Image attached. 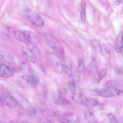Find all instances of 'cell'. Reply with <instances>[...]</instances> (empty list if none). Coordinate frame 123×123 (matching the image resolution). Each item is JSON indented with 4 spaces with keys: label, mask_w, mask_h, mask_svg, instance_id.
<instances>
[{
    "label": "cell",
    "mask_w": 123,
    "mask_h": 123,
    "mask_svg": "<svg viewBox=\"0 0 123 123\" xmlns=\"http://www.w3.org/2000/svg\"><path fill=\"white\" fill-rule=\"evenodd\" d=\"M41 111L43 115L51 118L54 120L58 122L62 121L57 115L51 110L48 109H42Z\"/></svg>",
    "instance_id": "7c38bea8"
},
{
    "label": "cell",
    "mask_w": 123,
    "mask_h": 123,
    "mask_svg": "<svg viewBox=\"0 0 123 123\" xmlns=\"http://www.w3.org/2000/svg\"><path fill=\"white\" fill-rule=\"evenodd\" d=\"M0 76L6 78L10 77L13 74L14 72L2 63L0 64Z\"/></svg>",
    "instance_id": "30bf717a"
},
{
    "label": "cell",
    "mask_w": 123,
    "mask_h": 123,
    "mask_svg": "<svg viewBox=\"0 0 123 123\" xmlns=\"http://www.w3.org/2000/svg\"><path fill=\"white\" fill-rule=\"evenodd\" d=\"M44 37L46 43L51 49L60 53H64V50L63 46L53 36L50 34L47 33L45 34Z\"/></svg>",
    "instance_id": "277c9868"
},
{
    "label": "cell",
    "mask_w": 123,
    "mask_h": 123,
    "mask_svg": "<svg viewBox=\"0 0 123 123\" xmlns=\"http://www.w3.org/2000/svg\"><path fill=\"white\" fill-rule=\"evenodd\" d=\"M26 40L34 45L37 44L39 41V39L37 35L33 32L26 31L23 32Z\"/></svg>",
    "instance_id": "9c48e42d"
},
{
    "label": "cell",
    "mask_w": 123,
    "mask_h": 123,
    "mask_svg": "<svg viewBox=\"0 0 123 123\" xmlns=\"http://www.w3.org/2000/svg\"><path fill=\"white\" fill-rule=\"evenodd\" d=\"M0 102L10 108L12 107V104L8 95L1 89L0 91Z\"/></svg>",
    "instance_id": "9a60e30c"
},
{
    "label": "cell",
    "mask_w": 123,
    "mask_h": 123,
    "mask_svg": "<svg viewBox=\"0 0 123 123\" xmlns=\"http://www.w3.org/2000/svg\"><path fill=\"white\" fill-rule=\"evenodd\" d=\"M57 102L60 104L65 105H68L70 102L65 98L61 91L58 89L57 92Z\"/></svg>",
    "instance_id": "2e32d148"
},
{
    "label": "cell",
    "mask_w": 123,
    "mask_h": 123,
    "mask_svg": "<svg viewBox=\"0 0 123 123\" xmlns=\"http://www.w3.org/2000/svg\"><path fill=\"white\" fill-rule=\"evenodd\" d=\"M94 47L98 50H100V47L99 43L95 40L93 41L92 43Z\"/></svg>",
    "instance_id": "4316f807"
},
{
    "label": "cell",
    "mask_w": 123,
    "mask_h": 123,
    "mask_svg": "<svg viewBox=\"0 0 123 123\" xmlns=\"http://www.w3.org/2000/svg\"><path fill=\"white\" fill-rule=\"evenodd\" d=\"M22 53L27 61L33 63H35L36 62V56L31 50L27 49H24L22 51Z\"/></svg>",
    "instance_id": "8fae6325"
},
{
    "label": "cell",
    "mask_w": 123,
    "mask_h": 123,
    "mask_svg": "<svg viewBox=\"0 0 123 123\" xmlns=\"http://www.w3.org/2000/svg\"><path fill=\"white\" fill-rule=\"evenodd\" d=\"M122 41H123V36L122 37Z\"/></svg>",
    "instance_id": "d6a6232c"
},
{
    "label": "cell",
    "mask_w": 123,
    "mask_h": 123,
    "mask_svg": "<svg viewBox=\"0 0 123 123\" xmlns=\"http://www.w3.org/2000/svg\"><path fill=\"white\" fill-rule=\"evenodd\" d=\"M97 66L96 60L94 57H93L91 60L89 65V73L92 76L94 75L97 72Z\"/></svg>",
    "instance_id": "e0dca14e"
},
{
    "label": "cell",
    "mask_w": 123,
    "mask_h": 123,
    "mask_svg": "<svg viewBox=\"0 0 123 123\" xmlns=\"http://www.w3.org/2000/svg\"><path fill=\"white\" fill-rule=\"evenodd\" d=\"M85 117L89 122L95 123L96 120L93 113L89 111H86L84 113Z\"/></svg>",
    "instance_id": "7402d4cb"
},
{
    "label": "cell",
    "mask_w": 123,
    "mask_h": 123,
    "mask_svg": "<svg viewBox=\"0 0 123 123\" xmlns=\"http://www.w3.org/2000/svg\"><path fill=\"white\" fill-rule=\"evenodd\" d=\"M117 85V84L115 81L109 80L106 82L105 84V88H116Z\"/></svg>",
    "instance_id": "cb8c5ba5"
},
{
    "label": "cell",
    "mask_w": 123,
    "mask_h": 123,
    "mask_svg": "<svg viewBox=\"0 0 123 123\" xmlns=\"http://www.w3.org/2000/svg\"><path fill=\"white\" fill-rule=\"evenodd\" d=\"M64 118L69 123H77L79 121V117L76 114L71 112H67L62 114Z\"/></svg>",
    "instance_id": "4fadbf2b"
},
{
    "label": "cell",
    "mask_w": 123,
    "mask_h": 123,
    "mask_svg": "<svg viewBox=\"0 0 123 123\" xmlns=\"http://www.w3.org/2000/svg\"><path fill=\"white\" fill-rule=\"evenodd\" d=\"M121 3V2L120 0H118L116 1L114 3V4L115 6H118Z\"/></svg>",
    "instance_id": "4dcf8cb0"
},
{
    "label": "cell",
    "mask_w": 123,
    "mask_h": 123,
    "mask_svg": "<svg viewBox=\"0 0 123 123\" xmlns=\"http://www.w3.org/2000/svg\"><path fill=\"white\" fill-rule=\"evenodd\" d=\"M98 104V101L96 99L86 97L83 105L87 106L92 107L96 106Z\"/></svg>",
    "instance_id": "ac0fdd59"
},
{
    "label": "cell",
    "mask_w": 123,
    "mask_h": 123,
    "mask_svg": "<svg viewBox=\"0 0 123 123\" xmlns=\"http://www.w3.org/2000/svg\"><path fill=\"white\" fill-rule=\"evenodd\" d=\"M64 69L66 73L69 76L72 74V66L70 63L68 61H66L64 65Z\"/></svg>",
    "instance_id": "603a6c76"
},
{
    "label": "cell",
    "mask_w": 123,
    "mask_h": 123,
    "mask_svg": "<svg viewBox=\"0 0 123 123\" xmlns=\"http://www.w3.org/2000/svg\"><path fill=\"white\" fill-rule=\"evenodd\" d=\"M90 92L92 95L106 97L117 96L119 95L121 92L118 89L116 88L94 89L91 90Z\"/></svg>",
    "instance_id": "6da1fadb"
},
{
    "label": "cell",
    "mask_w": 123,
    "mask_h": 123,
    "mask_svg": "<svg viewBox=\"0 0 123 123\" xmlns=\"http://www.w3.org/2000/svg\"><path fill=\"white\" fill-rule=\"evenodd\" d=\"M79 79V75L77 73H75L73 75L72 74L69 76L68 87L69 89L73 93L75 92L76 85L78 82Z\"/></svg>",
    "instance_id": "ba28073f"
},
{
    "label": "cell",
    "mask_w": 123,
    "mask_h": 123,
    "mask_svg": "<svg viewBox=\"0 0 123 123\" xmlns=\"http://www.w3.org/2000/svg\"><path fill=\"white\" fill-rule=\"evenodd\" d=\"M118 123H123V117L121 118L118 121Z\"/></svg>",
    "instance_id": "1f68e13d"
},
{
    "label": "cell",
    "mask_w": 123,
    "mask_h": 123,
    "mask_svg": "<svg viewBox=\"0 0 123 123\" xmlns=\"http://www.w3.org/2000/svg\"><path fill=\"white\" fill-rule=\"evenodd\" d=\"M27 18L33 24L41 27L44 25V22L41 17L37 13L26 8L24 9Z\"/></svg>",
    "instance_id": "8992f818"
},
{
    "label": "cell",
    "mask_w": 123,
    "mask_h": 123,
    "mask_svg": "<svg viewBox=\"0 0 123 123\" xmlns=\"http://www.w3.org/2000/svg\"><path fill=\"white\" fill-rule=\"evenodd\" d=\"M46 59L51 63L58 72H62L63 65L61 58L56 55L51 53H46L45 54Z\"/></svg>",
    "instance_id": "5b68a950"
},
{
    "label": "cell",
    "mask_w": 123,
    "mask_h": 123,
    "mask_svg": "<svg viewBox=\"0 0 123 123\" xmlns=\"http://www.w3.org/2000/svg\"><path fill=\"white\" fill-rule=\"evenodd\" d=\"M107 117L110 123H118V121L117 119L113 115L111 114H109L107 115Z\"/></svg>",
    "instance_id": "484cf974"
},
{
    "label": "cell",
    "mask_w": 123,
    "mask_h": 123,
    "mask_svg": "<svg viewBox=\"0 0 123 123\" xmlns=\"http://www.w3.org/2000/svg\"><path fill=\"white\" fill-rule=\"evenodd\" d=\"M85 96L79 93H75L71 97L72 99L77 103L83 105Z\"/></svg>",
    "instance_id": "d6986e66"
},
{
    "label": "cell",
    "mask_w": 123,
    "mask_h": 123,
    "mask_svg": "<svg viewBox=\"0 0 123 123\" xmlns=\"http://www.w3.org/2000/svg\"><path fill=\"white\" fill-rule=\"evenodd\" d=\"M78 69L79 71L81 73H83L85 70V65L84 62L82 60H80L79 62Z\"/></svg>",
    "instance_id": "d4e9b609"
},
{
    "label": "cell",
    "mask_w": 123,
    "mask_h": 123,
    "mask_svg": "<svg viewBox=\"0 0 123 123\" xmlns=\"http://www.w3.org/2000/svg\"><path fill=\"white\" fill-rule=\"evenodd\" d=\"M38 122L40 123H50L51 122L49 120L43 118H40L38 119Z\"/></svg>",
    "instance_id": "83f0119b"
},
{
    "label": "cell",
    "mask_w": 123,
    "mask_h": 123,
    "mask_svg": "<svg viewBox=\"0 0 123 123\" xmlns=\"http://www.w3.org/2000/svg\"><path fill=\"white\" fill-rule=\"evenodd\" d=\"M17 81L21 87L27 88L36 86L38 80L37 77L33 75H24L19 76Z\"/></svg>",
    "instance_id": "3957f363"
},
{
    "label": "cell",
    "mask_w": 123,
    "mask_h": 123,
    "mask_svg": "<svg viewBox=\"0 0 123 123\" xmlns=\"http://www.w3.org/2000/svg\"><path fill=\"white\" fill-rule=\"evenodd\" d=\"M105 49L108 52H110L112 50V47L111 45L108 44L106 46Z\"/></svg>",
    "instance_id": "f1b7e54d"
},
{
    "label": "cell",
    "mask_w": 123,
    "mask_h": 123,
    "mask_svg": "<svg viewBox=\"0 0 123 123\" xmlns=\"http://www.w3.org/2000/svg\"><path fill=\"white\" fill-rule=\"evenodd\" d=\"M107 73V70L106 69H103L97 72L92 76V79L93 81L97 83L99 82L106 76Z\"/></svg>",
    "instance_id": "5bb4252c"
},
{
    "label": "cell",
    "mask_w": 123,
    "mask_h": 123,
    "mask_svg": "<svg viewBox=\"0 0 123 123\" xmlns=\"http://www.w3.org/2000/svg\"><path fill=\"white\" fill-rule=\"evenodd\" d=\"M86 2L84 0H82L80 14L81 20L83 22L85 21L86 19Z\"/></svg>",
    "instance_id": "ffe728a7"
},
{
    "label": "cell",
    "mask_w": 123,
    "mask_h": 123,
    "mask_svg": "<svg viewBox=\"0 0 123 123\" xmlns=\"http://www.w3.org/2000/svg\"><path fill=\"white\" fill-rule=\"evenodd\" d=\"M117 88L121 92L123 93V84H117Z\"/></svg>",
    "instance_id": "f546056e"
},
{
    "label": "cell",
    "mask_w": 123,
    "mask_h": 123,
    "mask_svg": "<svg viewBox=\"0 0 123 123\" xmlns=\"http://www.w3.org/2000/svg\"><path fill=\"white\" fill-rule=\"evenodd\" d=\"M7 29L9 33L18 41L25 42L27 41L25 37L23 32L12 27H8Z\"/></svg>",
    "instance_id": "52a82bcc"
},
{
    "label": "cell",
    "mask_w": 123,
    "mask_h": 123,
    "mask_svg": "<svg viewBox=\"0 0 123 123\" xmlns=\"http://www.w3.org/2000/svg\"><path fill=\"white\" fill-rule=\"evenodd\" d=\"M122 37L120 35L116 41L115 46L116 51L118 53H120L122 49Z\"/></svg>",
    "instance_id": "44dd1931"
},
{
    "label": "cell",
    "mask_w": 123,
    "mask_h": 123,
    "mask_svg": "<svg viewBox=\"0 0 123 123\" xmlns=\"http://www.w3.org/2000/svg\"><path fill=\"white\" fill-rule=\"evenodd\" d=\"M0 59L3 63L9 68L14 72L20 70L19 67L15 64L14 58L9 53L4 50L0 51Z\"/></svg>",
    "instance_id": "7a4b0ae2"
}]
</instances>
